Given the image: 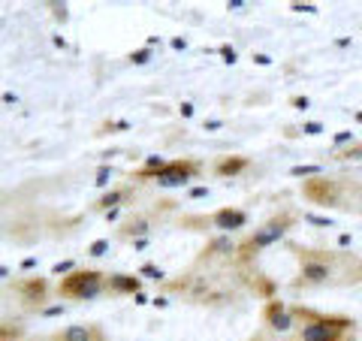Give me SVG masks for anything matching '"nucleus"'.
Segmentation results:
<instances>
[{"instance_id": "1", "label": "nucleus", "mask_w": 362, "mask_h": 341, "mask_svg": "<svg viewBox=\"0 0 362 341\" xmlns=\"http://www.w3.org/2000/svg\"><path fill=\"white\" fill-rule=\"evenodd\" d=\"M290 251L299 257V275L293 287H347L362 281V260L350 251L302 245H290Z\"/></svg>"}, {"instance_id": "2", "label": "nucleus", "mask_w": 362, "mask_h": 341, "mask_svg": "<svg viewBox=\"0 0 362 341\" xmlns=\"http://www.w3.org/2000/svg\"><path fill=\"white\" fill-rule=\"evenodd\" d=\"M293 314H296L293 341H350L356 333V320L347 314H326L305 305H293Z\"/></svg>"}, {"instance_id": "3", "label": "nucleus", "mask_w": 362, "mask_h": 341, "mask_svg": "<svg viewBox=\"0 0 362 341\" xmlns=\"http://www.w3.org/2000/svg\"><path fill=\"white\" fill-rule=\"evenodd\" d=\"M305 197H308L314 206H329V209H341V200H344V190H347V181H338V178H326V175H314L302 185ZM362 200V181H354V193H350V206L359 212V202Z\"/></svg>"}, {"instance_id": "4", "label": "nucleus", "mask_w": 362, "mask_h": 341, "mask_svg": "<svg viewBox=\"0 0 362 341\" xmlns=\"http://www.w3.org/2000/svg\"><path fill=\"white\" fill-rule=\"evenodd\" d=\"M293 226H296V214L293 212H278V214H272L269 221H263L257 226V230L251 233L242 242V257H251V254H259V251H266V248L272 245H278L281 238H284Z\"/></svg>"}, {"instance_id": "5", "label": "nucleus", "mask_w": 362, "mask_h": 341, "mask_svg": "<svg viewBox=\"0 0 362 341\" xmlns=\"http://www.w3.org/2000/svg\"><path fill=\"white\" fill-rule=\"evenodd\" d=\"M106 293V275L103 269H76L64 275L58 284V296L82 302V299H97Z\"/></svg>"}, {"instance_id": "6", "label": "nucleus", "mask_w": 362, "mask_h": 341, "mask_svg": "<svg viewBox=\"0 0 362 341\" xmlns=\"http://www.w3.org/2000/svg\"><path fill=\"white\" fill-rule=\"evenodd\" d=\"M202 173L199 161H166V166L160 169V175H157L154 181L160 187H185L190 185L197 175Z\"/></svg>"}, {"instance_id": "7", "label": "nucleus", "mask_w": 362, "mask_h": 341, "mask_svg": "<svg viewBox=\"0 0 362 341\" xmlns=\"http://www.w3.org/2000/svg\"><path fill=\"white\" fill-rule=\"evenodd\" d=\"M263 323L266 329H272L275 335H290L296 333V314H293V305L281 302V299H269L263 308Z\"/></svg>"}, {"instance_id": "8", "label": "nucleus", "mask_w": 362, "mask_h": 341, "mask_svg": "<svg viewBox=\"0 0 362 341\" xmlns=\"http://www.w3.org/2000/svg\"><path fill=\"white\" fill-rule=\"evenodd\" d=\"M28 341H109V335H106V329L97 323H70V326L58 329V333L37 335Z\"/></svg>"}, {"instance_id": "9", "label": "nucleus", "mask_w": 362, "mask_h": 341, "mask_svg": "<svg viewBox=\"0 0 362 341\" xmlns=\"http://www.w3.org/2000/svg\"><path fill=\"white\" fill-rule=\"evenodd\" d=\"M16 299L25 305L28 311H40L49 302V281L45 278H25L16 284Z\"/></svg>"}, {"instance_id": "10", "label": "nucleus", "mask_w": 362, "mask_h": 341, "mask_svg": "<svg viewBox=\"0 0 362 341\" xmlns=\"http://www.w3.org/2000/svg\"><path fill=\"white\" fill-rule=\"evenodd\" d=\"M139 290H142V281L136 275H124V272L106 275V293H112V296H133Z\"/></svg>"}, {"instance_id": "11", "label": "nucleus", "mask_w": 362, "mask_h": 341, "mask_svg": "<svg viewBox=\"0 0 362 341\" xmlns=\"http://www.w3.org/2000/svg\"><path fill=\"white\" fill-rule=\"evenodd\" d=\"M211 226H218V230H242V226L247 224V212L242 209H218L209 218Z\"/></svg>"}, {"instance_id": "12", "label": "nucleus", "mask_w": 362, "mask_h": 341, "mask_svg": "<svg viewBox=\"0 0 362 341\" xmlns=\"http://www.w3.org/2000/svg\"><path fill=\"white\" fill-rule=\"evenodd\" d=\"M247 166H251V161H247V157H221V161L214 163V173H218L221 178H230V175L245 173Z\"/></svg>"}, {"instance_id": "13", "label": "nucleus", "mask_w": 362, "mask_h": 341, "mask_svg": "<svg viewBox=\"0 0 362 341\" xmlns=\"http://www.w3.org/2000/svg\"><path fill=\"white\" fill-rule=\"evenodd\" d=\"M127 197H130V190H109L106 197L97 202V209H115V206H121V202L127 200Z\"/></svg>"}, {"instance_id": "14", "label": "nucleus", "mask_w": 362, "mask_h": 341, "mask_svg": "<svg viewBox=\"0 0 362 341\" xmlns=\"http://www.w3.org/2000/svg\"><path fill=\"white\" fill-rule=\"evenodd\" d=\"M21 335H25L21 323H0V341H18Z\"/></svg>"}, {"instance_id": "15", "label": "nucleus", "mask_w": 362, "mask_h": 341, "mask_svg": "<svg viewBox=\"0 0 362 341\" xmlns=\"http://www.w3.org/2000/svg\"><path fill=\"white\" fill-rule=\"evenodd\" d=\"M142 233H148V221H130L127 226H121V236L124 238H133V236H142Z\"/></svg>"}, {"instance_id": "16", "label": "nucleus", "mask_w": 362, "mask_h": 341, "mask_svg": "<svg viewBox=\"0 0 362 341\" xmlns=\"http://www.w3.org/2000/svg\"><path fill=\"white\" fill-rule=\"evenodd\" d=\"M362 157V145H354V149H344V151H335V161H356Z\"/></svg>"}, {"instance_id": "17", "label": "nucleus", "mask_w": 362, "mask_h": 341, "mask_svg": "<svg viewBox=\"0 0 362 341\" xmlns=\"http://www.w3.org/2000/svg\"><path fill=\"white\" fill-rule=\"evenodd\" d=\"M130 61H133V64H148V61H151V49H139V52H133V54H130Z\"/></svg>"}, {"instance_id": "18", "label": "nucleus", "mask_w": 362, "mask_h": 341, "mask_svg": "<svg viewBox=\"0 0 362 341\" xmlns=\"http://www.w3.org/2000/svg\"><path fill=\"white\" fill-rule=\"evenodd\" d=\"M106 245H109L106 238H100V242H94V245H90V254H94V257H100V254L106 251Z\"/></svg>"}, {"instance_id": "19", "label": "nucleus", "mask_w": 362, "mask_h": 341, "mask_svg": "<svg viewBox=\"0 0 362 341\" xmlns=\"http://www.w3.org/2000/svg\"><path fill=\"white\" fill-rule=\"evenodd\" d=\"M109 178H112V166H109V169L103 166V169H100V173H97V185H106Z\"/></svg>"}, {"instance_id": "20", "label": "nucleus", "mask_w": 362, "mask_h": 341, "mask_svg": "<svg viewBox=\"0 0 362 341\" xmlns=\"http://www.w3.org/2000/svg\"><path fill=\"white\" fill-rule=\"evenodd\" d=\"M142 275H145V278H160L163 272L157 269V266H145V269H142Z\"/></svg>"}, {"instance_id": "21", "label": "nucleus", "mask_w": 362, "mask_h": 341, "mask_svg": "<svg viewBox=\"0 0 362 341\" xmlns=\"http://www.w3.org/2000/svg\"><path fill=\"white\" fill-rule=\"evenodd\" d=\"M6 275H9V272H6L4 266H0V278H6Z\"/></svg>"}]
</instances>
